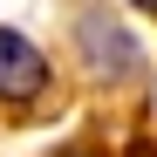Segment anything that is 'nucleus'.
<instances>
[{
	"label": "nucleus",
	"mask_w": 157,
	"mask_h": 157,
	"mask_svg": "<svg viewBox=\"0 0 157 157\" xmlns=\"http://www.w3.org/2000/svg\"><path fill=\"white\" fill-rule=\"evenodd\" d=\"M48 55L21 34V28H0V109H28V102L48 96Z\"/></svg>",
	"instance_id": "nucleus-2"
},
{
	"label": "nucleus",
	"mask_w": 157,
	"mask_h": 157,
	"mask_svg": "<svg viewBox=\"0 0 157 157\" xmlns=\"http://www.w3.org/2000/svg\"><path fill=\"white\" fill-rule=\"evenodd\" d=\"M130 7H144V14H157V0H130Z\"/></svg>",
	"instance_id": "nucleus-3"
},
{
	"label": "nucleus",
	"mask_w": 157,
	"mask_h": 157,
	"mask_svg": "<svg viewBox=\"0 0 157 157\" xmlns=\"http://www.w3.org/2000/svg\"><path fill=\"white\" fill-rule=\"evenodd\" d=\"M75 48H82V68L96 82H130V75H144V48H137V34H130L109 7H82L75 14Z\"/></svg>",
	"instance_id": "nucleus-1"
}]
</instances>
